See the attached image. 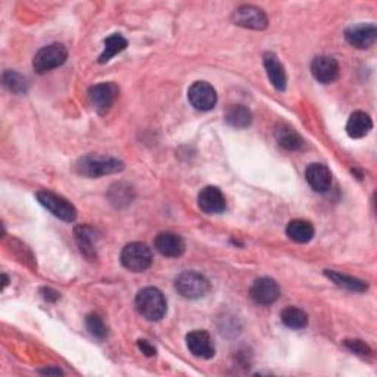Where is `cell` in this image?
Listing matches in <instances>:
<instances>
[{"label":"cell","instance_id":"6da1fadb","mask_svg":"<svg viewBox=\"0 0 377 377\" xmlns=\"http://www.w3.org/2000/svg\"><path fill=\"white\" fill-rule=\"evenodd\" d=\"M77 173L87 178H99L108 174H116L124 169V163L118 158L86 155L80 158L75 165Z\"/></svg>","mask_w":377,"mask_h":377},{"label":"cell","instance_id":"7a4b0ae2","mask_svg":"<svg viewBox=\"0 0 377 377\" xmlns=\"http://www.w3.org/2000/svg\"><path fill=\"white\" fill-rule=\"evenodd\" d=\"M136 308L147 322H159L167 314V300L156 288H145L136 296Z\"/></svg>","mask_w":377,"mask_h":377},{"label":"cell","instance_id":"3957f363","mask_svg":"<svg viewBox=\"0 0 377 377\" xmlns=\"http://www.w3.org/2000/svg\"><path fill=\"white\" fill-rule=\"evenodd\" d=\"M176 291L187 300H199L207 296L211 284L210 280L201 273L196 271H185L176 279Z\"/></svg>","mask_w":377,"mask_h":377},{"label":"cell","instance_id":"277c9868","mask_svg":"<svg viewBox=\"0 0 377 377\" xmlns=\"http://www.w3.org/2000/svg\"><path fill=\"white\" fill-rule=\"evenodd\" d=\"M152 249L142 242H133L125 245L121 252V264L133 273L146 271L152 266Z\"/></svg>","mask_w":377,"mask_h":377},{"label":"cell","instance_id":"5b68a950","mask_svg":"<svg viewBox=\"0 0 377 377\" xmlns=\"http://www.w3.org/2000/svg\"><path fill=\"white\" fill-rule=\"evenodd\" d=\"M66 58L68 50L65 46L61 43H53L49 46H44V48H42L36 53L33 59V68L34 71L42 75L65 64Z\"/></svg>","mask_w":377,"mask_h":377},{"label":"cell","instance_id":"8992f818","mask_svg":"<svg viewBox=\"0 0 377 377\" xmlns=\"http://www.w3.org/2000/svg\"><path fill=\"white\" fill-rule=\"evenodd\" d=\"M37 201L43 205V207L50 211L55 217H58L59 220L73 223L77 219V210L71 202H68L65 198L56 195V193L42 190L37 192Z\"/></svg>","mask_w":377,"mask_h":377},{"label":"cell","instance_id":"52a82bcc","mask_svg":"<svg viewBox=\"0 0 377 377\" xmlns=\"http://www.w3.org/2000/svg\"><path fill=\"white\" fill-rule=\"evenodd\" d=\"M120 89L113 83H100L89 90V100L99 113H107L118 99Z\"/></svg>","mask_w":377,"mask_h":377},{"label":"cell","instance_id":"ba28073f","mask_svg":"<svg viewBox=\"0 0 377 377\" xmlns=\"http://www.w3.org/2000/svg\"><path fill=\"white\" fill-rule=\"evenodd\" d=\"M232 19L239 27L257 31L266 30L268 26V18L264 10L252 5H243L241 8H237L233 12Z\"/></svg>","mask_w":377,"mask_h":377},{"label":"cell","instance_id":"9c48e42d","mask_svg":"<svg viewBox=\"0 0 377 377\" xmlns=\"http://www.w3.org/2000/svg\"><path fill=\"white\" fill-rule=\"evenodd\" d=\"M187 98L193 108L199 111H211L217 105V91L207 82H195L189 90Z\"/></svg>","mask_w":377,"mask_h":377},{"label":"cell","instance_id":"30bf717a","mask_svg":"<svg viewBox=\"0 0 377 377\" xmlns=\"http://www.w3.org/2000/svg\"><path fill=\"white\" fill-rule=\"evenodd\" d=\"M186 344L192 356L202 360H211L215 356L212 339L205 330H193L186 336Z\"/></svg>","mask_w":377,"mask_h":377},{"label":"cell","instance_id":"8fae6325","mask_svg":"<svg viewBox=\"0 0 377 377\" xmlns=\"http://www.w3.org/2000/svg\"><path fill=\"white\" fill-rule=\"evenodd\" d=\"M377 39V27L374 24H358L345 30V40L357 49H369Z\"/></svg>","mask_w":377,"mask_h":377},{"label":"cell","instance_id":"7c38bea8","mask_svg":"<svg viewBox=\"0 0 377 377\" xmlns=\"http://www.w3.org/2000/svg\"><path fill=\"white\" fill-rule=\"evenodd\" d=\"M250 296L259 305H271L279 300L280 288L276 280L261 277L254 282L252 288H250Z\"/></svg>","mask_w":377,"mask_h":377},{"label":"cell","instance_id":"4fadbf2b","mask_svg":"<svg viewBox=\"0 0 377 377\" xmlns=\"http://www.w3.org/2000/svg\"><path fill=\"white\" fill-rule=\"evenodd\" d=\"M198 205L205 214H221L227 207L223 192L215 186H207L199 192Z\"/></svg>","mask_w":377,"mask_h":377},{"label":"cell","instance_id":"5bb4252c","mask_svg":"<svg viewBox=\"0 0 377 377\" xmlns=\"http://www.w3.org/2000/svg\"><path fill=\"white\" fill-rule=\"evenodd\" d=\"M155 249L164 257L178 258L185 254L186 245L181 236L171 232H163L155 237Z\"/></svg>","mask_w":377,"mask_h":377},{"label":"cell","instance_id":"9a60e30c","mask_svg":"<svg viewBox=\"0 0 377 377\" xmlns=\"http://www.w3.org/2000/svg\"><path fill=\"white\" fill-rule=\"evenodd\" d=\"M311 73L320 83H333L339 75V64L332 56H318L311 64Z\"/></svg>","mask_w":377,"mask_h":377},{"label":"cell","instance_id":"2e32d148","mask_svg":"<svg viewBox=\"0 0 377 377\" xmlns=\"http://www.w3.org/2000/svg\"><path fill=\"white\" fill-rule=\"evenodd\" d=\"M305 178L315 192L324 193L332 186V173L323 164H310L305 169Z\"/></svg>","mask_w":377,"mask_h":377},{"label":"cell","instance_id":"e0dca14e","mask_svg":"<svg viewBox=\"0 0 377 377\" xmlns=\"http://www.w3.org/2000/svg\"><path fill=\"white\" fill-rule=\"evenodd\" d=\"M75 242L82 254L89 259H96V230L90 226H77L74 228Z\"/></svg>","mask_w":377,"mask_h":377},{"label":"cell","instance_id":"ac0fdd59","mask_svg":"<svg viewBox=\"0 0 377 377\" xmlns=\"http://www.w3.org/2000/svg\"><path fill=\"white\" fill-rule=\"evenodd\" d=\"M264 66H266V71L271 84L280 91L286 89V84H288L286 71H284V66L273 52L264 53Z\"/></svg>","mask_w":377,"mask_h":377},{"label":"cell","instance_id":"d6986e66","mask_svg":"<svg viewBox=\"0 0 377 377\" xmlns=\"http://www.w3.org/2000/svg\"><path fill=\"white\" fill-rule=\"evenodd\" d=\"M373 129V121L369 113L362 111H356L351 113V117L347 122V133L351 139H362L367 136Z\"/></svg>","mask_w":377,"mask_h":377},{"label":"cell","instance_id":"ffe728a7","mask_svg":"<svg viewBox=\"0 0 377 377\" xmlns=\"http://www.w3.org/2000/svg\"><path fill=\"white\" fill-rule=\"evenodd\" d=\"M286 235L296 243H308L314 237V227L310 221L292 220L288 224Z\"/></svg>","mask_w":377,"mask_h":377},{"label":"cell","instance_id":"44dd1931","mask_svg":"<svg viewBox=\"0 0 377 377\" xmlns=\"http://www.w3.org/2000/svg\"><path fill=\"white\" fill-rule=\"evenodd\" d=\"M224 120L235 129H246L252 122V113L243 105H232L227 108Z\"/></svg>","mask_w":377,"mask_h":377},{"label":"cell","instance_id":"7402d4cb","mask_svg":"<svg viewBox=\"0 0 377 377\" xmlns=\"http://www.w3.org/2000/svg\"><path fill=\"white\" fill-rule=\"evenodd\" d=\"M324 274H326L327 279L332 280L339 288H344V289H348L352 292H365L369 289V284L357 277L347 276V274H342V273H338L333 270H326Z\"/></svg>","mask_w":377,"mask_h":377},{"label":"cell","instance_id":"603a6c76","mask_svg":"<svg viewBox=\"0 0 377 377\" xmlns=\"http://www.w3.org/2000/svg\"><path fill=\"white\" fill-rule=\"evenodd\" d=\"M276 139L279 145L288 151H298L304 146V139L298 134V131H295L291 125L286 124L277 127Z\"/></svg>","mask_w":377,"mask_h":377},{"label":"cell","instance_id":"cb8c5ba5","mask_svg":"<svg viewBox=\"0 0 377 377\" xmlns=\"http://www.w3.org/2000/svg\"><path fill=\"white\" fill-rule=\"evenodd\" d=\"M108 199L113 205V207L124 208L133 202L134 192H133L131 186L125 185V183H116V185H112L109 187Z\"/></svg>","mask_w":377,"mask_h":377},{"label":"cell","instance_id":"d4e9b609","mask_svg":"<svg viewBox=\"0 0 377 377\" xmlns=\"http://www.w3.org/2000/svg\"><path fill=\"white\" fill-rule=\"evenodd\" d=\"M105 49L102 52V55L99 56V64H107L109 62L113 56L121 53L122 50H125L127 48V40H125L121 34H112L105 42Z\"/></svg>","mask_w":377,"mask_h":377},{"label":"cell","instance_id":"484cf974","mask_svg":"<svg viewBox=\"0 0 377 377\" xmlns=\"http://www.w3.org/2000/svg\"><path fill=\"white\" fill-rule=\"evenodd\" d=\"M280 317H282V323L284 326L295 330H300L308 326V315L305 311L301 310V308H296V306L284 308Z\"/></svg>","mask_w":377,"mask_h":377},{"label":"cell","instance_id":"4316f807","mask_svg":"<svg viewBox=\"0 0 377 377\" xmlns=\"http://www.w3.org/2000/svg\"><path fill=\"white\" fill-rule=\"evenodd\" d=\"M3 84L10 91H12V93H17V95L27 93L28 87H30L28 80L17 71H5L3 73Z\"/></svg>","mask_w":377,"mask_h":377},{"label":"cell","instance_id":"83f0119b","mask_svg":"<svg viewBox=\"0 0 377 377\" xmlns=\"http://www.w3.org/2000/svg\"><path fill=\"white\" fill-rule=\"evenodd\" d=\"M86 324H87L89 332L98 339H104L108 335V329H107V326L104 323V320H102V317L95 314V313L87 315Z\"/></svg>","mask_w":377,"mask_h":377},{"label":"cell","instance_id":"f1b7e54d","mask_svg":"<svg viewBox=\"0 0 377 377\" xmlns=\"http://www.w3.org/2000/svg\"><path fill=\"white\" fill-rule=\"evenodd\" d=\"M344 345L352 351L353 353H357L360 357H367L371 356V348L365 344V342L360 340V339H347L344 340Z\"/></svg>","mask_w":377,"mask_h":377},{"label":"cell","instance_id":"f546056e","mask_svg":"<svg viewBox=\"0 0 377 377\" xmlns=\"http://www.w3.org/2000/svg\"><path fill=\"white\" fill-rule=\"evenodd\" d=\"M137 347H139L140 351L147 357H155L156 356V349L149 344V342L145 340V339L137 340Z\"/></svg>","mask_w":377,"mask_h":377},{"label":"cell","instance_id":"4dcf8cb0","mask_svg":"<svg viewBox=\"0 0 377 377\" xmlns=\"http://www.w3.org/2000/svg\"><path fill=\"white\" fill-rule=\"evenodd\" d=\"M40 292H42V295H43V298H44L46 301H49V302H56V301H58V300L61 298L59 292H56V291H53V289H50V288H43Z\"/></svg>","mask_w":377,"mask_h":377},{"label":"cell","instance_id":"1f68e13d","mask_svg":"<svg viewBox=\"0 0 377 377\" xmlns=\"http://www.w3.org/2000/svg\"><path fill=\"white\" fill-rule=\"evenodd\" d=\"M40 373H42V374H56V376L64 374L62 370H59V369H44V370H42Z\"/></svg>","mask_w":377,"mask_h":377},{"label":"cell","instance_id":"d6a6232c","mask_svg":"<svg viewBox=\"0 0 377 377\" xmlns=\"http://www.w3.org/2000/svg\"><path fill=\"white\" fill-rule=\"evenodd\" d=\"M2 279H3V289L8 286V283H9V279H8V276H6V274H2Z\"/></svg>","mask_w":377,"mask_h":377}]
</instances>
